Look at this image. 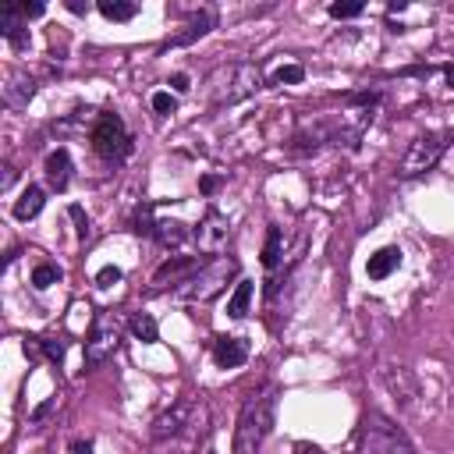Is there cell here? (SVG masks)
Masks as SVG:
<instances>
[{"instance_id": "obj_16", "label": "cell", "mask_w": 454, "mask_h": 454, "mask_svg": "<svg viewBox=\"0 0 454 454\" xmlns=\"http://www.w3.org/2000/svg\"><path fill=\"white\" fill-rule=\"evenodd\" d=\"M199 266H202L199 259H188V255H174V259H167V262L156 270V277H153V287H160L167 277H170L174 284H181V280H188V277H192Z\"/></svg>"}, {"instance_id": "obj_18", "label": "cell", "mask_w": 454, "mask_h": 454, "mask_svg": "<svg viewBox=\"0 0 454 454\" xmlns=\"http://www.w3.org/2000/svg\"><path fill=\"white\" fill-rule=\"evenodd\" d=\"M397 266H401V248H397V245H387V248H380V252L369 255L365 273H369L372 280H383V277H390Z\"/></svg>"}, {"instance_id": "obj_25", "label": "cell", "mask_w": 454, "mask_h": 454, "mask_svg": "<svg viewBox=\"0 0 454 454\" xmlns=\"http://www.w3.org/2000/svg\"><path fill=\"white\" fill-rule=\"evenodd\" d=\"M64 277V270L57 266V262H39L35 270H32V287H39V291H46L50 284H57Z\"/></svg>"}, {"instance_id": "obj_10", "label": "cell", "mask_w": 454, "mask_h": 454, "mask_svg": "<svg viewBox=\"0 0 454 454\" xmlns=\"http://www.w3.org/2000/svg\"><path fill=\"white\" fill-rule=\"evenodd\" d=\"M380 380H383V387L394 394V401H401L404 408L415 404V397H419V383H415L411 369L394 365V362H383V365H380Z\"/></svg>"}, {"instance_id": "obj_2", "label": "cell", "mask_w": 454, "mask_h": 454, "mask_svg": "<svg viewBox=\"0 0 454 454\" xmlns=\"http://www.w3.org/2000/svg\"><path fill=\"white\" fill-rule=\"evenodd\" d=\"M206 85H209V99L216 106H227V103H241L255 89H262V71L248 60H234V64H220Z\"/></svg>"}, {"instance_id": "obj_4", "label": "cell", "mask_w": 454, "mask_h": 454, "mask_svg": "<svg viewBox=\"0 0 454 454\" xmlns=\"http://www.w3.org/2000/svg\"><path fill=\"white\" fill-rule=\"evenodd\" d=\"M362 454H415V447L394 419L369 411L362 419Z\"/></svg>"}, {"instance_id": "obj_23", "label": "cell", "mask_w": 454, "mask_h": 454, "mask_svg": "<svg viewBox=\"0 0 454 454\" xmlns=\"http://www.w3.org/2000/svg\"><path fill=\"white\" fill-rule=\"evenodd\" d=\"M280 255H284V234H280V227H270L266 231V245H262V266L273 270L280 262Z\"/></svg>"}, {"instance_id": "obj_14", "label": "cell", "mask_w": 454, "mask_h": 454, "mask_svg": "<svg viewBox=\"0 0 454 454\" xmlns=\"http://www.w3.org/2000/svg\"><path fill=\"white\" fill-rule=\"evenodd\" d=\"M216 25V14L209 11V7H202L199 14H192L188 18V25H184V32H177V35H170V43L167 46H188V43H195V39H202L209 28Z\"/></svg>"}, {"instance_id": "obj_17", "label": "cell", "mask_w": 454, "mask_h": 454, "mask_svg": "<svg viewBox=\"0 0 454 454\" xmlns=\"http://www.w3.org/2000/svg\"><path fill=\"white\" fill-rule=\"evenodd\" d=\"M46 181H50V188H57V192L67 188V181H71V153H67V149H53V153L46 156Z\"/></svg>"}, {"instance_id": "obj_5", "label": "cell", "mask_w": 454, "mask_h": 454, "mask_svg": "<svg viewBox=\"0 0 454 454\" xmlns=\"http://www.w3.org/2000/svg\"><path fill=\"white\" fill-rule=\"evenodd\" d=\"M206 436H209V408H206V401H195L188 422L174 436L153 443V454H199Z\"/></svg>"}, {"instance_id": "obj_19", "label": "cell", "mask_w": 454, "mask_h": 454, "mask_svg": "<svg viewBox=\"0 0 454 454\" xmlns=\"http://www.w3.org/2000/svg\"><path fill=\"white\" fill-rule=\"evenodd\" d=\"M43 202H46V192H43L39 184H28V188L14 199V220H32V216H39Z\"/></svg>"}, {"instance_id": "obj_30", "label": "cell", "mask_w": 454, "mask_h": 454, "mask_svg": "<svg viewBox=\"0 0 454 454\" xmlns=\"http://www.w3.org/2000/svg\"><path fill=\"white\" fill-rule=\"evenodd\" d=\"M362 14V4H330V18H355Z\"/></svg>"}, {"instance_id": "obj_1", "label": "cell", "mask_w": 454, "mask_h": 454, "mask_svg": "<svg viewBox=\"0 0 454 454\" xmlns=\"http://www.w3.org/2000/svg\"><path fill=\"white\" fill-rule=\"evenodd\" d=\"M277 383H266L259 390H252L238 411V426H234V454H259L262 440L273 429L277 419Z\"/></svg>"}, {"instance_id": "obj_35", "label": "cell", "mask_w": 454, "mask_h": 454, "mask_svg": "<svg viewBox=\"0 0 454 454\" xmlns=\"http://www.w3.org/2000/svg\"><path fill=\"white\" fill-rule=\"evenodd\" d=\"M11 181H14V170H11V167H4V181H0V188H11Z\"/></svg>"}, {"instance_id": "obj_28", "label": "cell", "mask_w": 454, "mask_h": 454, "mask_svg": "<svg viewBox=\"0 0 454 454\" xmlns=\"http://www.w3.org/2000/svg\"><path fill=\"white\" fill-rule=\"evenodd\" d=\"M39 348L46 351V358H53V362H60L64 358V344L57 340V337H39Z\"/></svg>"}, {"instance_id": "obj_36", "label": "cell", "mask_w": 454, "mask_h": 454, "mask_svg": "<svg viewBox=\"0 0 454 454\" xmlns=\"http://www.w3.org/2000/svg\"><path fill=\"white\" fill-rule=\"evenodd\" d=\"M216 188V177H202V192H213Z\"/></svg>"}, {"instance_id": "obj_32", "label": "cell", "mask_w": 454, "mask_h": 454, "mask_svg": "<svg viewBox=\"0 0 454 454\" xmlns=\"http://www.w3.org/2000/svg\"><path fill=\"white\" fill-rule=\"evenodd\" d=\"M170 85H174V92H188V89H192V85H188V74H174Z\"/></svg>"}, {"instance_id": "obj_15", "label": "cell", "mask_w": 454, "mask_h": 454, "mask_svg": "<svg viewBox=\"0 0 454 454\" xmlns=\"http://www.w3.org/2000/svg\"><path fill=\"white\" fill-rule=\"evenodd\" d=\"M32 92H35V82H32L28 74L14 71V74L7 78V85H4V103H7L11 110H21V106H28Z\"/></svg>"}, {"instance_id": "obj_12", "label": "cell", "mask_w": 454, "mask_h": 454, "mask_svg": "<svg viewBox=\"0 0 454 454\" xmlns=\"http://www.w3.org/2000/svg\"><path fill=\"white\" fill-rule=\"evenodd\" d=\"M192 408H195V401H177V404H170L167 411H160L156 419H153V429H149V436H153V443H160V440H167V436H174L184 422H188V415H192Z\"/></svg>"}, {"instance_id": "obj_26", "label": "cell", "mask_w": 454, "mask_h": 454, "mask_svg": "<svg viewBox=\"0 0 454 454\" xmlns=\"http://www.w3.org/2000/svg\"><path fill=\"white\" fill-rule=\"evenodd\" d=\"M301 78H305V67H301V64H284V67L273 71V82H277V85H294V82H301Z\"/></svg>"}, {"instance_id": "obj_9", "label": "cell", "mask_w": 454, "mask_h": 454, "mask_svg": "<svg viewBox=\"0 0 454 454\" xmlns=\"http://www.w3.org/2000/svg\"><path fill=\"white\" fill-rule=\"evenodd\" d=\"M227 241H231V223H227V216L216 213V209H206V216H202L199 227H195V248H199L202 255H220V252L227 248Z\"/></svg>"}, {"instance_id": "obj_21", "label": "cell", "mask_w": 454, "mask_h": 454, "mask_svg": "<svg viewBox=\"0 0 454 454\" xmlns=\"http://www.w3.org/2000/svg\"><path fill=\"white\" fill-rule=\"evenodd\" d=\"M128 326H131L135 340H142V344H153V340H160V326H156V319H153L149 312H135Z\"/></svg>"}, {"instance_id": "obj_8", "label": "cell", "mask_w": 454, "mask_h": 454, "mask_svg": "<svg viewBox=\"0 0 454 454\" xmlns=\"http://www.w3.org/2000/svg\"><path fill=\"white\" fill-rule=\"evenodd\" d=\"M117 340H121V319H117L114 312H99L96 323H92V333H89V340H85V365H89V369L103 365V362L114 355Z\"/></svg>"}, {"instance_id": "obj_13", "label": "cell", "mask_w": 454, "mask_h": 454, "mask_svg": "<svg viewBox=\"0 0 454 454\" xmlns=\"http://www.w3.org/2000/svg\"><path fill=\"white\" fill-rule=\"evenodd\" d=\"M213 358H216L220 369H238L248 358V340L245 337H220L216 348H213Z\"/></svg>"}, {"instance_id": "obj_20", "label": "cell", "mask_w": 454, "mask_h": 454, "mask_svg": "<svg viewBox=\"0 0 454 454\" xmlns=\"http://www.w3.org/2000/svg\"><path fill=\"white\" fill-rule=\"evenodd\" d=\"M153 234H156V241H160L163 248H177V245H184V238H188L184 223H177V220H160V223L153 227Z\"/></svg>"}, {"instance_id": "obj_37", "label": "cell", "mask_w": 454, "mask_h": 454, "mask_svg": "<svg viewBox=\"0 0 454 454\" xmlns=\"http://www.w3.org/2000/svg\"><path fill=\"white\" fill-rule=\"evenodd\" d=\"M447 78H450V89H454V67H450V71H447Z\"/></svg>"}, {"instance_id": "obj_11", "label": "cell", "mask_w": 454, "mask_h": 454, "mask_svg": "<svg viewBox=\"0 0 454 454\" xmlns=\"http://www.w3.org/2000/svg\"><path fill=\"white\" fill-rule=\"evenodd\" d=\"M0 32H4V39L14 50H25L28 46V14H25V4H7L0 11Z\"/></svg>"}, {"instance_id": "obj_33", "label": "cell", "mask_w": 454, "mask_h": 454, "mask_svg": "<svg viewBox=\"0 0 454 454\" xmlns=\"http://www.w3.org/2000/svg\"><path fill=\"white\" fill-rule=\"evenodd\" d=\"M291 454H323V450H319L316 443H294V450H291Z\"/></svg>"}, {"instance_id": "obj_24", "label": "cell", "mask_w": 454, "mask_h": 454, "mask_svg": "<svg viewBox=\"0 0 454 454\" xmlns=\"http://www.w3.org/2000/svg\"><path fill=\"white\" fill-rule=\"evenodd\" d=\"M99 14L110 21H131L138 14V4H124V0H99Z\"/></svg>"}, {"instance_id": "obj_6", "label": "cell", "mask_w": 454, "mask_h": 454, "mask_svg": "<svg viewBox=\"0 0 454 454\" xmlns=\"http://www.w3.org/2000/svg\"><path fill=\"white\" fill-rule=\"evenodd\" d=\"M447 145H450V135L447 131H429V135L411 138V145L404 149V156L397 163V174L401 177H419V174L433 170L440 163V156L447 153Z\"/></svg>"}, {"instance_id": "obj_7", "label": "cell", "mask_w": 454, "mask_h": 454, "mask_svg": "<svg viewBox=\"0 0 454 454\" xmlns=\"http://www.w3.org/2000/svg\"><path fill=\"white\" fill-rule=\"evenodd\" d=\"M92 149L103 156V160H124L128 149H131V138H128V128L117 114H99L96 124H92Z\"/></svg>"}, {"instance_id": "obj_29", "label": "cell", "mask_w": 454, "mask_h": 454, "mask_svg": "<svg viewBox=\"0 0 454 454\" xmlns=\"http://www.w3.org/2000/svg\"><path fill=\"white\" fill-rule=\"evenodd\" d=\"M121 277H124V273H121L117 266H103V270L96 273V284H99V287H114Z\"/></svg>"}, {"instance_id": "obj_34", "label": "cell", "mask_w": 454, "mask_h": 454, "mask_svg": "<svg viewBox=\"0 0 454 454\" xmlns=\"http://www.w3.org/2000/svg\"><path fill=\"white\" fill-rule=\"evenodd\" d=\"M71 450H74V454H92V443H89V440H85V443L78 440V443H71Z\"/></svg>"}, {"instance_id": "obj_3", "label": "cell", "mask_w": 454, "mask_h": 454, "mask_svg": "<svg viewBox=\"0 0 454 454\" xmlns=\"http://www.w3.org/2000/svg\"><path fill=\"white\" fill-rule=\"evenodd\" d=\"M234 273H238V262L227 259V255H216L213 262H202L188 280H181L174 287V298H181V301H213Z\"/></svg>"}, {"instance_id": "obj_22", "label": "cell", "mask_w": 454, "mask_h": 454, "mask_svg": "<svg viewBox=\"0 0 454 454\" xmlns=\"http://www.w3.org/2000/svg\"><path fill=\"white\" fill-rule=\"evenodd\" d=\"M248 301H252V280H238L234 294L227 298V316L231 319H241L248 312Z\"/></svg>"}, {"instance_id": "obj_31", "label": "cell", "mask_w": 454, "mask_h": 454, "mask_svg": "<svg viewBox=\"0 0 454 454\" xmlns=\"http://www.w3.org/2000/svg\"><path fill=\"white\" fill-rule=\"evenodd\" d=\"M71 216H74V220H78V234H82V238H85V234H89V220H85V216H82V209H78V206H71Z\"/></svg>"}, {"instance_id": "obj_27", "label": "cell", "mask_w": 454, "mask_h": 454, "mask_svg": "<svg viewBox=\"0 0 454 454\" xmlns=\"http://www.w3.org/2000/svg\"><path fill=\"white\" fill-rule=\"evenodd\" d=\"M174 106H177V99L170 92H153V110L156 114H174Z\"/></svg>"}]
</instances>
